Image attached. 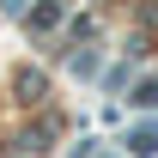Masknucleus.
<instances>
[{
  "instance_id": "f257e3e1",
  "label": "nucleus",
  "mask_w": 158,
  "mask_h": 158,
  "mask_svg": "<svg viewBox=\"0 0 158 158\" xmlns=\"http://www.w3.org/2000/svg\"><path fill=\"white\" fill-rule=\"evenodd\" d=\"M128 152H134V158H152V152H158V128H134Z\"/></svg>"
}]
</instances>
